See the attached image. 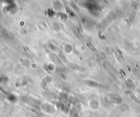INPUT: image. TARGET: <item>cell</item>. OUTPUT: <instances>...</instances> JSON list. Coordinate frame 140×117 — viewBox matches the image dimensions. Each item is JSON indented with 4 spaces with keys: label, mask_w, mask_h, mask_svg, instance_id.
<instances>
[{
    "label": "cell",
    "mask_w": 140,
    "mask_h": 117,
    "mask_svg": "<svg viewBox=\"0 0 140 117\" xmlns=\"http://www.w3.org/2000/svg\"><path fill=\"white\" fill-rule=\"evenodd\" d=\"M86 83L88 86H91V87H99V86H101V85L98 82H96L94 80H87L86 81Z\"/></svg>",
    "instance_id": "obj_1"
},
{
    "label": "cell",
    "mask_w": 140,
    "mask_h": 117,
    "mask_svg": "<svg viewBox=\"0 0 140 117\" xmlns=\"http://www.w3.org/2000/svg\"><path fill=\"white\" fill-rule=\"evenodd\" d=\"M70 67L73 70L79 71V72H84L86 71V68L80 66V65H78L76 64H73L72 65H70Z\"/></svg>",
    "instance_id": "obj_2"
},
{
    "label": "cell",
    "mask_w": 140,
    "mask_h": 117,
    "mask_svg": "<svg viewBox=\"0 0 140 117\" xmlns=\"http://www.w3.org/2000/svg\"><path fill=\"white\" fill-rule=\"evenodd\" d=\"M128 95L130 96V98H131V99H132L133 102H135V103H137V104H140V99H138V98H137L136 96L135 95V94L133 93L132 91H128Z\"/></svg>",
    "instance_id": "obj_3"
},
{
    "label": "cell",
    "mask_w": 140,
    "mask_h": 117,
    "mask_svg": "<svg viewBox=\"0 0 140 117\" xmlns=\"http://www.w3.org/2000/svg\"><path fill=\"white\" fill-rule=\"evenodd\" d=\"M111 101L114 103H116V104H120L122 102V99L120 96L115 95L111 97Z\"/></svg>",
    "instance_id": "obj_4"
},
{
    "label": "cell",
    "mask_w": 140,
    "mask_h": 117,
    "mask_svg": "<svg viewBox=\"0 0 140 117\" xmlns=\"http://www.w3.org/2000/svg\"><path fill=\"white\" fill-rule=\"evenodd\" d=\"M64 49H65V52L68 54H70L73 52V46L71 45H69V44H67L64 48Z\"/></svg>",
    "instance_id": "obj_5"
},
{
    "label": "cell",
    "mask_w": 140,
    "mask_h": 117,
    "mask_svg": "<svg viewBox=\"0 0 140 117\" xmlns=\"http://www.w3.org/2000/svg\"><path fill=\"white\" fill-rule=\"evenodd\" d=\"M47 69H48V70L49 71V72H53L55 70V65L53 63H49L48 65H47Z\"/></svg>",
    "instance_id": "obj_6"
},
{
    "label": "cell",
    "mask_w": 140,
    "mask_h": 117,
    "mask_svg": "<svg viewBox=\"0 0 140 117\" xmlns=\"http://www.w3.org/2000/svg\"><path fill=\"white\" fill-rule=\"evenodd\" d=\"M87 46L89 47V48L90 49V50H92V51H94V52H95V51H97V50L96 49V48L93 45H92V44L91 43H89V42H88V43H87Z\"/></svg>",
    "instance_id": "obj_7"
}]
</instances>
